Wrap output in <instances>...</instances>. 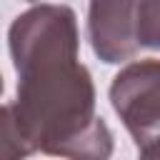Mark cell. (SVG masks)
Segmentation results:
<instances>
[{"mask_svg": "<svg viewBox=\"0 0 160 160\" xmlns=\"http://www.w3.org/2000/svg\"><path fill=\"white\" fill-rule=\"evenodd\" d=\"M18 72L15 100L2 108L0 155L32 152L102 160L112 135L95 112L90 70L78 60L80 35L68 5H35L15 18L8 32Z\"/></svg>", "mask_w": 160, "mask_h": 160, "instance_id": "obj_1", "label": "cell"}, {"mask_svg": "<svg viewBox=\"0 0 160 160\" xmlns=\"http://www.w3.org/2000/svg\"><path fill=\"white\" fill-rule=\"evenodd\" d=\"M110 102L142 158H160V60L125 65L110 85Z\"/></svg>", "mask_w": 160, "mask_h": 160, "instance_id": "obj_2", "label": "cell"}, {"mask_svg": "<svg viewBox=\"0 0 160 160\" xmlns=\"http://www.w3.org/2000/svg\"><path fill=\"white\" fill-rule=\"evenodd\" d=\"M28 2H35V0H28Z\"/></svg>", "mask_w": 160, "mask_h": 160, "instance_id": "obj_5", "label": "cell"}, {"mask_svg": "<svg viewBox=\"0 0 160 160\" xmlns=\"http://www.w3.org/2000/svg\"><path fill=\"white\" fill-rule=\"evenodd\" d=\"M88 38L102 62L132 60L142 50L138 42V0H90Z\"/></svg>", "mask_w": 160, "mask_h": 160, "instance_id": "obj_3", "label": "cell"}, {"mask_svg": "<svg viewBox=\"0 0 160 160\" xmlns=\"http://www.w3.org/2000/svg\"><path fill=\"white\" fill-rule=\"evenodd\" d=\"M138 42L160 50V0H138Z\"/></svg>", "mask_w": 160, "mask_h": 160, "instance_id": "obj_4", "label": "cell"}]
</instances>
